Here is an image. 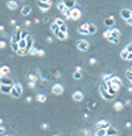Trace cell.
Segmentation results:
<instances>
[{"label": "cell", "instance_id": "cell-59", "mask_svg": "<svg viewBox=\"0 0 132 136\" xmlns=\"http://www.w3.org/2000/svg\"><path fill=\"white\" fill-rule=\"evenodd\" d=\"M1 124H3V120H1V119H0V125H1Z\"/></svg>", "mask_w": 132, "mask_h": 136}, {"label": "cell", "instance_id": "cell-54", "mask_svg": "<svg viewBox=\"0 0 132 136\" xmlns=\"http://www.w3.org/2000/svg\"><path fill=\"white\" fill-rule=\"evenodd\" d=\"M127 60H132V53H128V56H127Z\"/></svg>", "mask_w": 132, "mask_h": 136}, {"label": "cell", "instance_id": "cell-32", "mask_svg": "<svg viewBox=\"0 0 132 136\" xmlns=\"http://www.w3.org/2000/svg\"><path fill=\"white\" fill-rule=\"evenodd\" d=\"M72 78L75 79V80H79V79L82 78V74H80V71H75V72H74V75H72Z\"/></svg>", "mask_w": 132, "mask_h": 136}, {"label": "cell", "instance_id": "cell-7", "mask_svg": "<svg viewBox=\"0 0 132 136\" xmlns=\"http://www.w3.org/2000/svg\"><path fill=\"white\" fill-rule=\"evenodd\" d=\"M78 31L80 34H83V35H87L89 33V23H83V25H80L79 27H78Z\"/></svg>", "mask_w": 132, "mask_h": 136}, {"label": "cell", "instance_id": "cell-60", "mask_svg": "<svg viewBox=\"0 0 132 136\" xmlns=\"http://www.w3.org/2000/svg\"><path fill=\"white\" fill-rule=\"evenodd\" d=\"M0 76H3V74H1V69H0Z\"/></svg>", "mask_w": 132, "mask_h": 136}, {"label": "cell", "instance_id": "cell-12", "mask_svg": "<svg viewBox=\"0 0 132 136\" xmlns=\"http://www.w3.org/2000/svg\"><path fill=\"white\" fill-rule=\"evenodd\" d=\"M0 83L1 85H12V80L10 79L8 75H3V76H0Z\"/></svg>", "mask_w": 132, "mask_h": 136}, {"label": "cell", "instance_id": "cell-11", "mask_svg": "<svg viewBox=\"0 0 132 136\" xmlns=\"http://www.w3.org/2000/svg\"><path fill=\"white\" fill-rule=\"evenodd\" d=\"M72 99H74V101L80 102L82 99H83V93H82V91H79V90H78V91H75V93L72 94Z\"/></svg>", "mask_w": 132, "mask_h": 136}, {"label": "cell", "instance_id": "cell-40", "mask_svg": "<svg viewBox=\"0 0 132 136\" xmlns=\"http://www.w3.org/2000/svg\"><path fill=\"white\" fill-rule=\"evenodd\" d=\"M60 31H63V33H68V29H67V26H65V23L60 26Z\"/></svg>", "mask_w": 132, "mask_h": 136}, {"label": "cell", "instance_id": "cell-16", "mask_svg": "<svg viewBox=\"0 0 132 136\" xmlns=\"http://www.w3.org/2000/svg\"><path fill=\"white\" fill-rule=\"evenodd\" d=\"M103 23H105V26H106V27H112V26L115 25V18H113V17L106 18V19L103 21Z\"/></svg>", "mask_w": 132, "mask_h": 136}, {"label": "cell", "instance_id": "cell-28", "mask_svg": "<svg viewBox=\"0 0 132 136\" xmlns=\"http://www.w3.org/2000/svg\"><path fill=\"white\" fill-rule=\"evenodd\" d=\"M29 55L37 56V55H38V49H37V48H34V46H31V48L29 49Z\"/></svg>", "mask_w": 132, "mask_h": 136}, {"label": "cell", "instance_id": "cell-52", "mask_svg": "<svg viewBox=\"0 0 132 136\" xmlns=\"http://www.w3.org/2000/svg\"><path fill=\"white\" fill-rule=\"evenodd\" d=\"M46 41H48L49 44H52V42H53V38H52V37H48V38H46Z\"/></svg>", "mask_w": 132, "mask_h": 136}, {"label": "cell", "instance_id": "cell-21", "mask_svg": "<svg viewBox=\"0 0 132 136\" xmlns=\"http://www.w3.org/2000/svg\"><path fill=\"white\" fill-rule=\"evenodd\" d=\"M11 49H12V52H15L17 53L21 48H19V44L18 42H15V41H11Z\"/></svg>", "mask_w": 132, "mask_h": 136}, {"label": "cell", "instance_id": "cell-26", "mask_svg": "<svg viewBox=\"0 0 132 136\" xmlns=\"http://www.w3.org/2000/svg\"><path fill=\"white\" fill-rule=\"evenodd\" d=\"M35 99H37L38 102H45L46 101V95H45V94H37Z\"/></svg>", "mask_w": 132, "mask_h": 136}, {"label": "cell", "instance_id": "cell-30", "mask_svg": "<svg viewBox=\"0 0 132 136\" xmlns=\"http://www.w3.org/2000/svg\"><path fill=\"white\" fill-rule=\"evenodd\" d=\"M17 55H19V56H26V55H29V51H27L26 48H25V49H22V48H21V49L17 52Z\"/></svg>", "mask_w": 132, "mask_h": 136}, {"label": "cell", "instance_id": "cell-53", "mask_svg": "<svg viewBox=\"0 0 132 136\" xmlns=\"http://www.w3.org/2000/svg\"><path fill=\"white\" fill-rule=\"evenodd\" d=\"M53 74H55V76H56V78H60V72H59V71H55Z\"/></svg>", "mask_w": 132, "mask_h": 136}, {"label": "cell", "instance_id": "cell-31", "mask_svg": "<svg viewBox=\"0 0 132 136\" xmlns=\"http://www.w3.org/2000/svg\"><path fill=\"white\" fill-rule=\"evenodd\" d=\"M95 135H97V136H103V135H106V129H103V128H98V131L95 132Z\"/></svg>", "mask_w": 132, "mask_h": 136}, {"label": "cell", "instance_id": "cell-25", "mask_svg": "<svg viewBox=\"0 0 132 136\" xmlns=\"http://www.w3.org/2000/svg\"><path fill=\"white\" fill-rule=\"evenodd\" d=\"M22 37H21V33L19 31H17V33L14 34L12 37H11V41H15V42H19V40H21Z\"/></svg>", "mask_w": 132, "mask_h": 136}, {"label": "cell", "instance_id": "cell-55", "mask_svg": "<svg viewBox=\"0 0 132 136\" xmlns=\"http://www.w3.org/2000/svg\"><path fill=\"white\" fill-rule=\"evenodd\" d=\"M31 99H33V97H27L26 98V102H31Z\"/></svg>", "mask_w": 132, "mask_h": 136}, {"label": "cell", "instance_id": "cell-2", "mask_svg": "<svg viewBox=\"0 0 132 136\" xmlns=\"http://www.w3.org/2000/svg\"><path fill=\"white\" fill-rule=\"evenodd\" d=\"M22 91H23L22 85L21 83H15L12 87V91H11V95H12V98H19L22 95Z\"/></svg>", "mask_w": 132, "mask_h": 136}, {"label": "cell", "instance_id": "cell-3", "mask_svg": "<svg viewBox=\"0 0 132 136\" xmlns=\"http://www.w3.org/2000/svg\"><path fill=\"white\" fill-rule=\"evenodd\" d=\"M80 17H82V12H80L79 8H75V7H74V8L69 10V18H71L72 21H78Z\"/></svg>", "mask_w": 132, "mask_h": 136}, {"label": "cell", "instance_id": "cell-27", "mask_svg": "<svg viewBox=\"0 0 132 136\" xmlns=\"http://www.w3.org/2000/svg\"><path fill=\"white\" fill-rule=\"evenodd\" d=\"M0 69H1V74H3V75H8L10 74V67H7V65H1Z\"/></svg>", "mask_w": 132, "mask_h": 136}, {"label": "cell", "instance_id": "cell-49", "mask_svg": "<svg viewBox=\"0 0 132 136\" xmlns=\"http://www.w3.org/2000/svg\"><path fill=\"white\" fill-rule=\"evenodd\" d=\"M1 133H6V128L3 127V125H0V135Z\"/></svg>", "mask_w": 132, "mask_h": 136}, {"label": "cell", "instance_id": "cell-18", "mask_svg": "<svg viewBox=\"0 0 132 136\" xmlns=\"http://www.w3.org/2000/svg\"><path fill=\"white\" fill-rule=\"evenodd\" d=\"M113 109H115V110H117V112L123 110V109H124V103H123V102H115Z\"/></svg>", "mask_w": 132, "mask_h": 136}, {"label": "cell", "instance_id": "cell-43", "mask_svg": "<svg viewBox=\"0 0 132 136\" xmlns=\"http://www.w3.org/2000/svg\"><path fill=\"white\" fill-rule=\"evenodd\" d=\"M89 63L91 64V65H95V64H97V59H94V57H93V59H90Z\"/></svg>", "mask_w": 132, "mask_h": 136}, {"label": "cell", "instance_id": "cell-6", "mask_svg": "<svg viewBox=\"0 0 132 136\" xmlns=\"http://www.w3.org/2000/svg\"><path fill=\"white\" fill-rule=\"evenodd\" d=\"M52 4H53V3H52L51 0H49L48 3H42V1H38V7H40V10H41L42 12H46L48 10L52 7Z\"/></svg>", "mask_w": 132, "mask_h": 136}, {"label": "cell", "instance_id": "cell-41", "mask_svg": "<svg viewBox=\"0 0 132 136\" xmlns=\"http://www.w3.org/2000/svg\"><path fill=\"white\" fill-rule=\"evenodd\" d=\"M19 33H21V37H22V38H27V37H29V33H27L26 30H23V31H19Z\"/></svg>", "mask_w": 132, "mask_h": 136}, {"label": "cell", "instance_id": "cell-34", "mask_svg": "<svg viewBox=\"0 0 132 136\" xmlns=\"http://www.w3.org/2000/svg\"><path fill=\"white\" fill-rule=\"evenodd\" d=\"M26 41H27V51H29L30 48L33 46V38H31V37H27V38H26Z\"/></svg>", "mask_w": 132, "mask_h": 136}, {"label": "cell", "instance_id": "cell-14", "mask_svg": "<svg viewBox=\"0 0 132 136\" xmlns=\"http://www.w3.org/2000/svg\"><path fill=\"white\" fill-rule=\"evenodd\" d=\"M30 12H31V7H30V6H23V7H22L21 14L23 15V17H27Z\"/></svg>", "mask_w": 132, "mask_h": 136}, {"label": "cell", "instance_id": "cell-24", "mask_svg": "<svg viewBox=\"0 0 132 136\" xmlns=\"http://www.w3.org/2000/svg\"><path fill=\"white\" fill-rule=\"evenodd\" d=\"M18 44H19V48H22V49L26 48V49H27V41H26V38H21Z\"/></svg>", "mask_w": 132, "mask_h": 136}, {"label": "cell", "instance_id": "cell-8", "mask_svg": "<svg viewBox=\"0 0 132 136\" xmlns=\"http://www.w3.org/2000/svg\"><path fill=\"white\" fill-rule=\"evenodd\" d=\"M120 15H121V18L125 21V19H128V18H131L132 11H131V10H128V8H124V10H121V11H120Z\"/></svg>", "mask_w": 132, "mask_h": 136}, {"label": "cell", "instance_id": "cell-20", "mask_svg": "<svg viewBox=\"0 0 132 136\" xmlns=\"http://www.w3.org/2000/svg\"><path fill=\"white\" fill-rule=\"evenodd\" d=\"M51 30H52V33L56 35V34L60 31V26H59V25H56V23H52V25H51Z\"/></svg>", "mask_w": 132, "mask_h": 136}, {"label": "cell", "instance_id": "cell-15", "mask_svg": "<svg viewBox=\"0 0 132 136\" xmlns=\"http://www.w3.org/2000/svg\"><path fill=\"white\" fill-rule=\"evenodd\" d=\"M106 135L108 136H116V135H119V132H117L116 128L109 127V128H106Z\"/></svg>", "mask_w": 132, "mask_h": 136}, {"label": "cell", "instance_id": "cell-46", "mask_svg": "<svg viewBox=\"0 0 132 136\" xmlns=\"http://www.w3.org/2000/svg\"><path fill=\"white\" fill-rule=\"evenodd\" d=\"M125 23L129 26H132V18H128V19H125Z\"/></svg>", "mask_w": 132, "mask_h": 136}, {"label": "cell", "instance_id": "cell-4", "mask_svg": "<svg viewBox=\"0 0 132 136\" xmlns=\"http://www.w3.org/2000/svg\"><path fill=\"white\" fill-rule=\"evenodd\" d=\"M76 46H78V49H79V51H87V49H89L90 48V44L87 42V41H86V40H79V41H78L76 42Z\"/></svg>", "mask_w": 132, "mask_h": 136}, {"label": "cell", "instance_id": "cell-39", "mask_svg": "<svg viewBox=\"0 0 132 136\" xmlns=\"http://www.w3.org/2000/svg\"><path fill=\"white\" fill-rule=\"evenodd\" d=\"M37 79H38V78L35 76L34 74H30V75H29V80H31V82H37Z\"/></svg>", "mask_w": 132, "mask_h": 136}, {"label": "cell", "instance_id": "cell-50", "mask_svg": "<svg viewBox=\"0 0 132 136\" xmlns=\"http://www.w3.org/2000/svg\"><path fill=\"white\" fill-rule=\"evenodd\" d=\"M41 127H42V129H48V127H49V125H48L46 123H44V124H41Z\"/></svg>", "mask_w": 132, "mask_h": 136}, {"label": "cell", "instance_id": "cell-45", "mask_svg": "<svg viewBox=\"0 0 132 136\" xmlns=\"http://www.w3.org/2000/svg\"><path fill=\"white\" fill-rule=\"evenodd\" d=\"M127 76H132V67H129L127 69Z\"/></svg>", "mask_w": 132, "mask_h": 136}, {"label": "cell", "instance_id": "cell-33", "mask_svg": "<svg viewBox=\"0 0 132 136\" xmlns=\"http://www.w3.org/2000/svg\"><path fill=\"white\" fill-rule=\"evenodd\" d=\"M128 53H129V52H128L127 49H124V51H121V52H120V57H121V59H125V60H127Z\"/></svg>", "mask_w": 132, "mask_h": 136}, {"label": "cell", "instance_id": "cell-42", "mask_svg": "<svg viewBox=\"0 0 132 136\" xmlns=\"http://www.w3.org/2000/svg\"><path fill=\"white\" fill-rule=\"evenodd\" d=\"M125 49H127L128 52H129V53H132V42H129L127 45V48H125Z\"/></svg>", "mask_w": 132, "mask_h": 136}, {"label": "cell", "instance_id": "cell-62", "mask_svg": "<svg viewBox=\"0 0 132 136\" xmlns=\"http://www.w3.org/2000/svg\"><path fill=\"white\" fill-rule=\"evenodd\" d=\"M131 18H132V15H131Z\"/></svg>", "mask_w": 132, "mask_h": 136}, {"label": "cell", "instance_id": "cell-22", "mask_svg": "<svg viewBox=\"0 0 132 136\" xmlns=\"http://www.w3.org/2000/svg\"><path fill=\"white\" fill-rule=\"evenodd\" d=\"M89 33L90 34H95L97 33V26L94 23H89Z\"/></svg>", "mask_w": 132, "mask_h": 136}, {"label": "cell", "instance_id": "cell-56", "mask_svg": "<svg viewBox=\"0 0 132 136\" xmlns=\"http://www.w3.org/2000/svg\"><path fill=\"white\" fill-rule=\"evenodd\" d=\"M25 25H26V26H30V25H31V21H26Z\"/></svg>", "mask_w": 132, "mask_h": 136}, {"label": "cell", "instance_id": "cell-1", "mask_svg": "<svg viewBox=\"0 0 132 136\" xmlns=\"http://www.w3.org/2000/svg\"><path fill=\"white\" fill-rule=\"evenodd\" d=\"M99 94H101V97H102L103 99H106V101H113V98H115V95H112L106 90V85H103V86L99 87Z\"/></svg>", "mask_w": 132, "mask_h": 136}, {"label": "cell", "instance_id": "cell-51", "mask_svg": "<svg viewBox=\"0 0 132 136\" xmlns=\"http://www.w3.org/2000/svg\"><path fill=\"white\" fill-rule=\"evenodd\" d=\"M42 22H44V23H48V22H49V18H48V17H45V18L42 19Z\"/></svg>", "mask_w": 132, "mask_h": 136}, {"label": "cell", "instance_id": "cell-47", "mask_svg": "<svg viewBox=\"0 0 132 136\" xmlns=\"http://www.w3.org/2000/svg\"><path fill=\"white\" fill-rule=\"evenodd\" d=\"M4 48H6V42L1 40V41H0V49H4Z\"/></svg>", "mask_w": 132, "mask_h": 136}, {"label": "cell", "instance_id": "cell-48", "mask_svg": "<svg viewBox=\"0 0 132 136\" xmlns=\"http://www.w3.org/2000/svg\"><path fill=\"white\" fill-rule=\"evenodd\" d=\"M37 56H45V51H42V49H38V55Z\"/></svg>", "mask_w": 132, "mask_h": 136}, {"label": "cell", "instance_id": "cell-19", "mask_svg": "<svg viewBox=\"0 0 132 136\" xmlns=\"http://www.w3.org/2000/svg\"><path fill=\"white\" fill-rule=\"evenodd\" d=\"M109 33H110L112 37H115V38H119L120 37V30L119 29H110L109 30Z\"/></svg>", "mask_w": 132, "mask_h": 136}, {"label": "cell", "instance_id": "cell-38", "mask_svg": "<svg viewBox=\"0 0 132 136\" xmlns=\"http://www.w3.org/2000/svg\"><path fill=\"white\" fill-rule=\"evenodd\" d=\"M55 23L56 25H59V26H61V25H64V19H61V18H56Z\"/></svg>", "mask_w": 132, "mask_h": 136}, {"label": "cell", "instance_id": "cell-36", "mask_svg": "<svg viewBox=\"0 0 132 136\" xmlns=\"http://www.w3.org/2000/svg\"><path fill=\"white\" fill-rule=\"evenodd\" d=\"M106 40L109 41V42H112V44H117L119 42V38H115V37H112V35H109Z\"/></svg>", "mask_w": 132, "mask_h": 136}, {"label": "cell", "instance_id": "cell-5", "mask_svg": "<svg viewBox=\"0 0 132 136\" xmlns=\"http://www.w3.org/2000/svg\"><path fill=\"white\" fill-rule=\"evenodd\" d=\"M63 91H64V87L60 85V83H56V85L52 86V93L56 94V95H60V94H63Z\"/></svg>", "mask_w": 132, "mask_h": 136}, {"label": "cell", "instance_id": "cell-58", "mask_svg": "<svg viewBox=\"0 0 132 136\" xmlns=\"http://www.w3.org/2000/svg\"><path fill=\"white\" fill-rule=\"evenodd\" d=\"M38 1H42V3H48L49 0H38Z\"/></svg>", "mask_w": 132, "mask_h": 136}, {"label": "cell", "instance_id": "cell-23", "mask_svg": "<svg viewBox=\"0 0 132 136\" xmlns=\"http://www.w3.org/2000/svg\"><path fill=\"white\" fill-rule=\"evenodd\" d=\"M56 37L59 40H65V38H68V33H63V31H59V33L56 34Z\"/></svg>", "mask_w": 132, "mask_h": 136}, {"label": "cell", "instance_id": "cell-29", "mask_svg": "<svg viewBox=\"0 0 132 136\" xmlns=\"http://www.w3.org/2000/svg\"><path fill=\"white\" fill-rule=\"evenodd\" d=\"M105 85H106V83H105ZM106 90L112 94V95H116V94H117V90H115L112 86H109V85H106Z\"/></svg>", "mask_w": 132, "mask_h": 136}, {"label": "cell", "instance_id": "cell-17", "mask_svg": "<svg viewBox=\"0 0 132 136\" xmlns=\"http://www.w3.org/2000/svg\"><path fill=\"white\" fill-rule=\"evenodd\" d=\"M7 7H8L10 10H12V11H14V10L18 8V3H17V1H14V0H10L8 3H7Z\"/></svg>", "mask_w": 132, "mask_h": 136}, {"label": "cell", "instance_id": "cell-37", "mask_svg": "<svg viewBox=\"0 0 132 136\" xmlns=\"http://www.w3.org/2000/svg\"><path fill=\"white\" fill-rule=\"evenodd\" d=\"M102 79H103V82H109L112 79V75H109V74H103V75H102Z\"/></svg>", "mask_w": 132, "mask_h": 136}, {"label": "cell", "instance_id": "cell-9", "mask_svg": "<svg viewBox=\"0 0 132 136\" xmlns=\"http://www.w3.org/2000/svg\"><path fill=\"white\" fill-rule=\"evenodd\" d=\"M12 87H14V85H1L0 91H1V93H4V94H11Z\"/></svg>", "mask_w": 132, "mask_h": 136}, {"label": "cell", "instance_id": "cell-57", "mask_svg": "<svg viewBox=\"0 0 132 136\" xmlns=\"http://www.w3.org/2000/svg\"><path fill=\"white\" fill-rule=\"evenodd\" d=\"M128 91H129V93H132V86H129V87H128Z\"/></svg>", "mask_w": 132, "mask_h": 136}, {"label": "cell", "instance_id": "cell-13", "mask_svg": "<svg viewBox=\"0 0 132 136\" xmlns=\"http://www.w3.org/2000/svg\"><path fill=\"white\" fill-rule=\"evenodd\" d=\"M64 4H65V7H68L69 10L74 8L75 7V4H76V0H61Z\"/></svg>", "mask_w": 132, "mask_h": 136}, {"label": "cell", "instance_id": "cell-44", "mask_svg": "<svg viewBox=\"0 0 132 136\" xmlns=\"http://www.w3.org/2000/svg\"><path fill=\"white\" fill-rule=\"evenodd\" d=\"M29 87H30V89H35V82H31V80H30L29 82Z\"/></svg>", "mask_w": 132, "mask_h": 136}, {"label": "cell", "instance_id": "cell-61", "mask_svg": "<svg viewBox=\"0 0 132 136\" xmlns=\"http://www.w3.org/2000/svg\"><path fill=\"white\" fill-rule=\"evenodd\" d=\"M0 89H1V83H0Z\"/></svg>", "mask_w": 132, "mask_h": 136}, {"label": "cell", "instance_id": "cell-10", "mask_svg": "<svg viewBox=\"0 0 132 136\" xmlns=\"http://www.w3.org/2000/svg\"><path fill=\"white\" fill-rule=\"evenodd\" d=\"M110 127V123L106 121V120H99L97 123V128H103V129H106V128Z\"/></svg>", "mask_w": 132, "mask_h": 136}, {"label": "cell", "instance_id": "cell-35", "mask_svg": "<svg viewBox=\"0 0 132 136\" xmlns=\"http://www.w3.org/2000/svg\"><path fill=\"white\" fill-rule=\"evenodd\" d=\"M110 80H112V82H115V83H119V85H123V80H121L119 76H112Z\"/></svg>", "mask_w": 132, "mask_h": 136}]
</instances>
